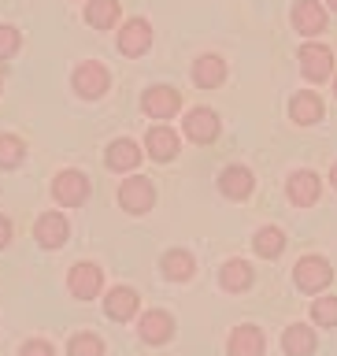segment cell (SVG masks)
I'll list each match as a JSON object with an SVG mask.
<instances>
[{"mask_svg":"<svg viewBox=\"0 0 337 356\" xmlns=\"http://www.w3.org/2000/svg\"><path fill=\"white\" fill-rule=\"evenodd\" d=\"M293 278H297V286L304 289V293H319V289H327L330 286V264L322 260V256H304L297 267H293Z\"/></svg>","mask_w":337,"mask_h":356,"instance_id":"cell-1","label":"cell"},{"mask_svg":"<svg viewBox=\"0 0 337 356\" xmlns=\"http://www.w3.org/2000/svg\"><path fill=\"white\" fill-rule=\"evenodd\" d=\"M156 200V189L149 178H126V182L119 186V204L130 211V216H145V211L152 208Z\"/></svg>","mask_w":337,"mask_h":356,"instance_id":"cell-2","label":"cell"},{"mask_svg":"<svg viewBox=\"0 0 337 356\" xmlns=\"http://www.w3.org/2000/svg\"><path fill=\"white\" fill-rule=\"evenodd\" d=\"M297 56H300V71H304L308 82H322V78H330V71H334V52L327 49V44L308 41Z\"/></svg>","mask_w":337,"mask_h":356,"instance_id":"cell-3","label":"cell"},{"mask_svg":"<svg viewBox=\"0 0 337 356\" xmlns=\"http://www.w3.org/2000/svg\"><path fill=\"white\" fill-rule=\"evenodd\" d=\"M74 89H78V97H85V100L104 97V89H108V67L97 63V60L78 63V71H74Z\"/></svg>","mask_w":337,"mask_h":356,"instance_id":"cell-4","label":"cell"},{"mask_svg":"<svg viewBox=\"0 0 337 356\" xmlns=\"http://www.w3.org/2000/svg\"><path fill=\"white\" fill-rule=\"evenodd\" d=\"M52 197L60 200V204H82V200L89 197V178L82 171H60L52 182Z\"/></svg>","mask_w":337,"mask_h":356,"instance_id":"cell-5","label":"cell"},{"mask_svg":"<svg viewBox=\"0 0 337 356\" xmlns=\"http://www.w3.org/2000/svg\"><path fill=\"white\" fill-rule=\"evenodd\" d=\"M141 108L149 111L152 119H171L174 111L182 108V97H178V89H171V86H152V89H145Z\"/></svg>","mask_w":337,"mask_h":356,"instance_id":"cell-6","label":"cell"},{"mask_svg":"<svg viewBox=\"0 0 337 356\" xmlns=\"http://www.w3.org/2000/svg\"><path fill=\"white\" fill-rule=\"evenodd\" d=\"M67 286H71V293L78 300H93L100 293V286H104V275H100L97 264H74L71 267V278H67Z\"/></svg>","mask_w":337,"mask_h":356,"instance_id":"cell-7","label":"cell"},{"mask_svg":"<svg viewBox=\"0 0 337 356\" xmlns=\"http://www.w3.org/2000/svg\"><path fill=\"white\" fill-rule=\"evenodd\" d=\"M186 138L189 141H200V145L215 141L219 138V115L211 108H193L186 115Z\"/></svg>","mask_w":337,"mask_h":356,"instance_id":"cell-8","label":"cell"},{"mask_svg":"<svg viewBox=\"0 0 337 356\" xmlns=\"http://www.w3.org/2000/svg\"><path fill=\"white\" fill-rule=\"evenodd\" d=\"M152 44V26L145 19H126L119 30V52L126 56H141L145 49Z\"/></svg>","mask_w":337,"mask_h":356,"instance_id":"cell-9","label":"cell"},{"mask_svg":"<svg viewBox=\"0 0 337 356\" xmlns=\"http://www.w3.org/2000/svg\"><path fill=\"white\" fill-rule=\"evenodd\" d=\"M138 330H141V341H149V345H163V341H171V334H174V319L167 316V312L152 308V312H145V316H141Z\"/></svg>","mask_w":337,"mask_h":356,"instance_id":"cell-10","label":"cell"},{"mask_svg":"<svg viewBox=\"0 0 337 356\" xmlns=\"http://www.w3.org/2000/svg\"><path fill=\"white\" fill-rule=\"evenodd\" d=\"M67 234H71V227H67V219L60 216V211H44V216L38 219V227H33V238H38L44 249H60V245L67 241Z\"/></svg>","mask_w":337,"mask_h":356,"instance_id":"cell-11","label":"cell"},{"mask_svg":"<svg viewBox=\"0 0 337 356\" xmlns=\"http://www.w3.org/2000/svg\"><path fill=\"white\" fill-rule=\"evenodd\" d=\"M145 152H149L152 160H160V163L174 160L178 156V134L171 127H152L149 134H145Z\"/></svg>","mask_w":337,"mask_h":356,"instance_id":"cell-12","label":"cell"},{"mask_svg":"<svg viewBox=\"0 0 337 356\" xmlns=\"http://www.w3.org/2000/svg\"><path fill=\"white\" fill-rule=\"evenodd\" d=\"M293 22L304 38H315V33H322V26H327V11H322L319 0H300L293 8Z\"/></svg>","mask_w":337,"mask_h":356,"instance_id":"cell-13","label":"cell"},{"mask_svg":"<svg viewBox=\"0 0 337 356\" xmlns=\"http://www.w3.org/2000/svg\"><path fill=\"white\" fill-rule=\"evenodd\" d=\"M286 189H289V200H293V204L308 208V204L319 200V175L315 171H293Z\"/></svg>","mask_w":337,"mask_h":356,"instance_id":"cell-14","label":"cell"},{"mask_svg":"<svg viewBox=\"0 0 337 356\" xmlns=\"http://www.w3.org/2000/svg\"><path fill=\"white\" fill-rule=\"evenodd\" d=\"M219 189L230 200H245L252 193V171H249V167H241V163H230L227 171L219 175Z\"/></svg>","mask_w":337,"mask_h":356,"instance_id":"cell-15","label":"cell"},{"mask_svg":"<svg viewBox=\"0 0 337 356\" xmlns=\"http://www.w3.org/2000/svg\"><path fill=\"white\" fill-rule=\"evenodd\" d=\"M289 115H293V122H300V127H311V122L322 119V100L319 93H311V89H300V93L289 100Z\"/></svg>","mask_w":337,"mask_h":356,"instance_id":"cell-16","label":"cell"},{"mask_svg":"<svg viewBox=\"0 0 337 356\" xmlns=\"http://www.w3.org/2000/svg\"><path fill=\"white\" fill-rule=\"evenodd\" d=\"M104 312H108V319H119V323L133 319V312H138V293H133L130 286H115L104 297Z\"/></svg>","mask_w":337,"mask_h":356,"instance_id":"cell-17","label":"cell"},{"mask_svg":"<svg viewBox=\"0 0 337 356\" xmlns=\"http://www.w3.org/2000/svg\"><path fill=\"white\" fill-rule=\"evenodd\" d=\"M230 356H263V330L245 323L230 334Z\"/></svg>","mask_w":337,"mask_h":356,"instance_id":"cell-18","label":"cell"},{"mask_svg":"<svg viewBox=\"0 0 337 356\" xmlns=\"http://www.w3.org/2000/svg\"><path fill=\"white\" fill-rule=\"evenodd\" d=\"M138 163H141L138 141L119 138V141H111V145H108V167H111V171H133Z\"/></svg>","mask_w":337,"mask_h":356,"instance_id":"cell-19","label":"cell"},{"mask_svg":"<svg viewBox=\"0 0 337 356\" xmlns=\"http://www.w3.org/2000/svg\"><path fill=\"white\" fill-rule=\"evenodd\" d=\"M222 78H227V63H222V56L208 52V56H200V60L193 63V82H197V86L215 89Z\"/></svg>","mask_w":337,"mask_h":356,"instance_id":"cell-20","label":"cell"},{"mask_svg":"<svg viewBox=\"0 0 337 356\" xmlns=\"http://www.w3.org/2000/svg\"><path fill=\"white\" fill-rule=\"evenodd\" d=\"M282 349H286V356H311L315 353V330L304 327V323H293L282 334Z\"/></svg>","mask_w":337,"mask_h":356,"instance_id":"cell-21","label":"cell"},{"mask_svg":"<svg viewBox=\"0 0 337 356\" xmlns=\"http://www.w3.org/2000/svg\"><path fill=\"white\" fill-rule=\"evenodd\" d=\"M119 19V0H89L85 4V22L97 30H111Z\"/></svg>","mask_w":337,"mask_h":356,"instance_id":"cell-22","label":"cell"},{"mask_svg":"<svg viewBox=\"0 0 337 356\" xmlns=\"http://www.w3.org/2000/svg\"><path fill=\"white\" fill-rule=\"evenodd\" d=\"M219 282H222V289H230V293H241V289L252 286V267L245 260H230L219 271Z\"/></svg>","mask_w":337,"mask_h":356,"instance_id":"cell-23","label":"cell"},{"mask_svg":"<svg viewBox=\"0 0 337 356\" xmlns=\"http://www.w3.org/2000/svg\"><path fill=\"white\" fill-rule=\"evenodd\" d=\"M193 256H189L186 249H171L163 256V275L174 278V282H186V278H193Z\"/></svg>","mask_w":337,"mask_h":356,"instance_id":"cell-24","label":"cell"},{"mask_svg":"<svg viewBox=\"0 0 337 356\" xmlns=\"http://www.w3.org/2000/svg\"><path fill=\"white\" fill-rule=\"evenodd\" d=\"M252 245H256V252H260L263 260H274V256L286 249V234L278 230V227H263L260 234H256Z\"/></svg>","mask_w":337,"mask_h":356,"instance_id":"cell-25","label":"cell"},{"mask_svg":"<svg viewBox=\"0 0 337 356\" xmlns=\"http://www.w3.org/2000/svg\"><path fill=\"white\" fill-rule=\"evenodd\" d=\"M22 156H26V149L15 134H0V167H19Z\"/></svg>","mask_w":337,"mask_h":356,"instance_id":"cell-26","label":"cell"},{"mask_svg":"<svg viewBox=\"0 0 337 356\" xmlns=\"http://www.w3.org/2000/svg\"><path fill=\"white\" fill-rule=\"evenodd\" d=\"M67 356H104V341H100L97 334H74Z\"/></svg>","mask_w":337,"mask_h":356,"instance_id":"cell-27","label":"cell"},{"mask_svg":"<svg viewBox=\"0 0 337 356\" xmlns=\"http://www.w3.org/2000/svg\"><path fill=\"white\" fill-rule=\"evenodd\" d=\"M311 319H315L319 327H337V297H319L315 305H311Z\"/></svg>","mask_w":337,"mask_h":356,"instance_id":"cell-28","label":"cell"},{"mask_svg":"<svg viewBox=\"0 0 337 356\" xmlns=\"http://www.w3.org/2000/svg\"><path fill=\"white\" fill-rule=\"evenodd\" d=\"M19 52V30L15 26H0V60Z\"/></svg>","mask_w":337,"mask_h":356,"instance_id":"cell-29","label":"cell"},{"mask_svg":"<svg viewBox=\"0 0 337 356\" xmlns=\"http://www.w3.org/2000/svg\"><path fill=\"white\" fill-rule=\"evenodd\" d=\"M19 356H56V349H52L49 341L33 338V341H26V345H22V349H19Z\"/></svg>","mask_w":337,"mask_h":356,"instance_id":"cell-30","label":"cell"},{"mask_svg":"<svg viewBox=\"0 0 337 356\" xmlns=\"http://www.w3.org/2000/svg\"><path fill=\"white\" fill-rule=\"evenodd\" d=\"M8 241H11V222H8L4 216H0V249H4Z\"/></svg>","mask_w":337,"mask_h":356,"instance_id":"cell-31","label":"cell"},{"mask_svg":"<svg viewBox=\"0 0 337 356\" xmlns=\"http://www.w3.org/2000/svg\"><path fill=\"white\" fill-rule=\"evenodd\" d=\"M330 182H334V189H337V163L330 167Z\"/></svg>","mask_w":337,"mask_h":356,"instance_id":"cell-32","label":"cell"},{"mask_svg":"<svg viewBox=\"0 0 337 356\" xmlns=\"http://www.w3.org/2000/svg\"><path fill=\"white\" fill-rule=\"evenodd\" d=\"M327 4H330V8H334V11H337V0H327Z\"/></svg>","mask_w":337,"mask_h":356,"instance_id":"cell-33","label":"cell"},{"mask_svg":"<svg viewBox=\"0 0 337 356\" xmlns=\"http://www.w3.org/2000/svg\"><path fill=\"white\" fill-rule=\"evenodd\" d=\"M334 89H337V82H334Z\"/></svg>","mask_w":337,"mask_h":356,"instance_id":"cell-34","label":"cell"}]
</instances>
